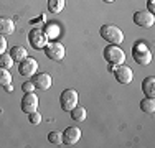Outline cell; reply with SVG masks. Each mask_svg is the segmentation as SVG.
Instances as JSON below:
<instances>
[{"mask_svg":"<svg viewBox=\"0 0 155 148\" xmlns=\"http://www.w3.org/2000/svg\"><path fill=\"white\" fill-rule=\"evenodd\" d=\"M99 35H101L102 40L109 41L110 44H120L124 41L122 30L116 27V25H102L101 30H99Z\"/></svg>","mask_w":155,"mask_h":148,"instance_id":"6da1fadb","label":"cell"},{"mask_svg":"<svg viewBox=\"0 0 155 148\" xmlns=\"http://www.w3.org/2000/svg\"><path fill=\"white\" fill-rule=\"evenodd\" d=\"M104 59L110 66H119V64H124L125 53L119 44H109V46L104 48Z\"/></svg>","mask_w":155,"mask_h":148,"instance_id":"7a4b0ae2","label":"cell"},{"mask_svg":"<svg viewBox=\"0 0 155 148\" xmlns=\"http://www.w3.org/2000/svg\"><path fill=\"white\" fill-rule=\"evenodd\" d=\"M79 104V94L74 89H64L60 95V105L64 112H69L73 107H76Z\"/></svg>","mask_w":155,"mask_h":148,"instance_id":"3957f363","label":"cell"},{"mask_svg":"<svg viewBox=\"0 0 155 148\" xmlns=\"http://www.w3.org/2000/svg\"><path fill=\"white\" fill-rule=\"evenodd\" d=\"M132 58H134V61L140 66H149L150 63H152V53H150V50L143 43H137L134 46Z\"/></svg>","mask_w":155,"mask_h":148,"instance_id":"277c9868","label":"cell"},{"mask_svg":"<svg viewBox=\"0 0 155 148\" xmlns=\"http://www.w3.org/2000/svg\"><path fill=\"white\" fill-rule=\"evenodd\" d=\"M43 50H45L46 58L51 59V61H61V59L64 58V54H66L64 46H63L60 41H48Z\"/></svg>","mask_w":155,"mask_h":148,"instance_id":"5b68a950","label":"cell"},{"mask_svg":"<svg viewBox=\"0 0 155 148\" xmlns=\"http://www.w3.org/2000/svg\"><path fill=\"white\" fill-rule=\"evenodd\" d=\"M28 41H30L31 48H35V50H43L48 43V36L45 35V31H43L41 28H33V30H30V33H28Z\"/></svg>","mask_w":155,"mask_h":148,"instance_id":"8992f818","label":"cell"},{"mask_svg":"<svg viewBox=\"0 0 155 148\" xmlns=\"http://www.w3.org/2000/svg\"><path fill=\"white\" fill-rule=\"evenodd\" d=\"M36 71H38V61H36L35 58L27 56L23 61L18 63V72H20L23 77H31V76H35Z\"/></svg>","mask_w":155,"mask_h":148,"instance_id":"52a82bcc","label":"cell"},{"mask_svg":"<svg viewBox=\"0 0 155 148\" xmlns=\"http://www.w3.org/2000/svg\"><path fill=\"white\" fill-rule=\"evenodd\" d=\"M40 101H38V95L35 92H25V95L21 97V110L25 114H30L38 110Z\"/></svg>","mask_w":155,"mask_h":148,"instance_id":"ba28073f","label":"cell"},{"mask_svg":"<svg viewBox=\"0 0 155 148\" xmlns=\"http://www.w3.org/2000/svg\"><path fill=\"white\" fill-rule=\"evenodd\" d=\"M134 23L140 28H150V27H153V23H155V17H153V13H150V12L139 10V12L134 13Z\"/></svg>","mask_w":155,"mask_h":148,"instance_id":"9c48e42d","label":"cell"},{"mask_svg":"<svg viewBox=\"0 0 155 148\" xmlns=\"http://www.w3.org/2000/svg\"><path fill=\"white\" fill-rule=\"evenodd\" d=\"M114 76H116V81L120 84H130L134 81V72L129 66L119 64L116 69H114Z\"/></svg>","mask_w":155,"mask_h":148,"instance_id":"30bf717a","label":"cell"},{"mask_svg":"<svg viewBox=\"0 0 155 148\" xmlns=\"http://www.w3.org/2000/svg\"><path fill=\"white\" fill-rule=\"evenodd\" d=\"M79 140H81V130L78 127H68L63 132V143H66V145L73 146Z\"/></svg>","mask_w":155,"mask_h":148,"instance_id":"8fae6325","label":"cell"},{"mask_svg":"<svg viewBox=\"0 0 155 148\" xmlns=\"http://www.w3.org/2000/svg\"><path fill=\"white\" fill-rule=\"evenodd\" d=\"M33 84H35V89H38V91H48V89L51 87V84H53V79H51L50 74L40 72V74L35 76Z\"/></svg>","mask_w":155,"mask_h":148,"instance_id":"7c38bea8","label":"cell"},{"mask_svg":"<svg viewBox=\"0 0 155 148\" xmlns=\"http://www.w3.org/2000/svg\"><path fill=\"white\" fill-rule=\"evenodd\" d=\"M142 91L145 94V97H150V99L155 97V77L153 76H149L142 81Z\"/></svg>","mask_w":155,"mask_h":148,"instance_id":"4fadbf2b","label":"cell"},{"mask_svg":"<svg viewBox=\"0 0 155 148\" xmlns=\"http://www.w3.org/2000/svg\"><path fill=\"white\" fill-rule=\"evenodd\" d=\"M13 30H15V25H13V20H12V18L0 17V35H2V36L12 35Z\"/></svg>","mask_w":155,"mask_h":148,"instance_id":"5bb4252c","label":"cell"},{"mask_svg":"<svg viewBox=\"0 0 155 148\" xmlns=\"http://www.w3.org/2000/svg\"><path fill=\"white\" fill-rule=\"evenodd\" d=\"M8 54L13 58V61H15V63H20V61H23V59L28 56V51L25 50L23 46H13L12 50H10Z\"/></svg>","mask_w":155,"mask_h":148,"instance_id":"9a60e30c","label":"cell"},{"mask_svg":"<svg viewBox=\"0 0 155 148\" xmlns=\"http://www.w3.org/2000/svg\"><path fill=\"white\" fill-rule=\"evenodd\" d=\"M69 114H71V118H73V120H76V122L86 120V115H87L86 109H84L83 105H79V104H78L76 107H73V109L69 110Z\"/></svg>","mask_w":155,"mask_h":148,"instance_id":"2e32d148","label":"cell"},{"mask_svg":"<svg viewBox=\"0 0 155 148\" xmlns=\"http://www.w3.org/2000/svg\"><path fill=\"white\" fill-rule=\"evenodd\" d=\"M66 7V0H48V10L51 13H61Z\"/></svg>","mask_w":155,"mask_h":148,"instance_id":"e0dca14e","label":"cell"},{"mask_svg":"<svg viewBox=\"0 0 155 148\" xmlns=\"http://www.w3.org/2000/svg\"><path fill=\"white\" fill-rule=\"evenodd\" d=\"M140 110L145 114H153L155 112V102L153 99L150 97H143L142 101H140Z\"/></svg>","mask_w":155,"mask_h":148,"instance_id":"ac0fdd59","label":"cell"},{"mask_svg":"<svg viewBox=\"0 0 155 148\" xmlns=\"http://www.w3.org/2000/svg\"><path fill=\"white\" fill-rule=\"evenodd\" d=\"M7 84H12V74L8 69L0 66V87H5Z\"/></svg>","mask_w":155,"mask_h":148,"instance_id":"d6986e66","label":"cell"},{"mask_svg":"<svg viewBox=\"0 0 155 148\" xmlns=\"http://www.w3.org/2000/svg\"><path fill=\"white\" fill-rule=\"evenodd\" d=\"M45 35L48 36V40L50 38H56L58 35H60V30H58V25H54V23H48L46 27H45Z\"/></svg>","mask_w":155,"mask_h":148,"instance_id":"ffe728a7","label":"cell"},{"mask_svg":"<svg viewBox=\"0 0 155 148\" xmlns=\"http://www.w3.org/2000/svg\"><path fill=\"white\" fill-rule=\"evenodd\" d=\"M13 58L10 56L8 53H3V54H0V66L2 68H5V69H10V68H13Z\"/></svg>","mask_w":155,"mask_h":148,"instance_id":"44dd1931","label":"cell"},{"mask_svg":"<svg viewBox=\"0 0 155 148\" xmlns=\"http://www.w3.org/2000/svg\"><path fill=\"white\" fill-rule=\"evenodd\" d=\"M48 142L53 143V145L60 146L63 143V132H50V135H48Z\"/></svg>","mask_w":155,"mask_h":148,"instance_id":"7402d4cb","label":"cell"},{"mask_svg":"<svg viewBox=\"0 0 155 148\" xmlns=\"http://www.w3.org/2000/svg\"><path fill=\"white\" fill-rule=\"evenodd\" d=\"M28 120H30L31 125H38L40 122H41V114H40L38 110H35V112H30V114H28Z\"/></svg>","mask_w":155,"mask_h":148,"instance_id":"603a6c76","label":"cell"},{"mask_svg":"<svg viewBox=\"0 0 155 148\" xmlns=\"http://www.w3.org/2000/svg\"><path fill=\"white\" fill-rule=\"evenodd\" d=\"M21 91L23 92H35V84H33V81H27V82L21 84Z\"/></svg>","mask_w":155,"mask_h":148,"instance_id":"cb8c5ba5","label":"cell"},{"mask_svg":"<svg viewBox=\"0 0 155 148\" xmlns=\"http://www.w3.org/2000/svg\"><path fill=\"white\" fill-rule=\"evenodd\" d=\"M5 51H7V40H5V36L0 35V54H3Z\"/></svg>","mask_w":155,"mask_h":148,"instance_id":"d4e9b609","label":"cell"},{"mask_svg":"<svg viewBox=\"0 0 155 148\" xmlns=\"http://www.w3.org/2000/svg\"><path fill=\"white\" fill-rule=\"evenodd\" d=\"M147 7H149V10H147V12L155 13V0H149V2H147Z\"/></svg>","mask_w":155,"mask_h":148,"instance_id":"484cf974","label":"cell"},{"mask_svg":"<svg viewBox=\"0 0 155 148\" xmlns=\"http://www.w3.org/2000/svg\"><path fill=\"white\" fill-rule=\"evenodd\" d=\"M5 91H7V92H12V91H13L12 84H7V86H5Z\"/></svg>","mask_w":155,"mask_h":148,"instance_id":"4316f807","label":"cell"},{"mask_svg":"<svg viewBox=\"0 0 155 148\" xmlns=\"http://www.w3.org/2000/svg\"><path fill=\"white\" fill-rule=\"evenodd\" d=\"M104 2H107V3H112V2H114V0H104Z\"/></svg>","mask_w":155,"mask_h":148,"instance_id":"83f0119b","label":"cell"}]
</instances>
